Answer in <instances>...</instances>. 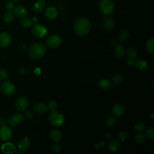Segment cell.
Returning <instances> with one entry per match:
<instances>
[{"label":"cell","instance_id":"obj_1","mask_svg":"<svg viewBox=\"0 0 154 154\" xmlns=\"http://www.w3.org/2000/svg\"><path fill=\"white\" fill-rule=\"evenodd\" d=\"M73 28L77 35L84 36L90 32L91 29V23L90 20L85 17H79L75 20L73 25Z\"/></svg>","mask_w":154,"mask_h":154},{"label":"cell","instance_id":"obj_2","mask_svg":"<svg viewBox=\"0 0 154 154\" xmlns=\"http://www.w3.org/2000/svg\"><path fill=\"white\" fill-rule=\"evenodd\" d=\"M47 48L42 43H32L28 49L29 55L34 59H40L46 54Z\"/></svg>","mask_w":154,"mask_h":154},{"label":"cell","instance_id":"obj_3","mask_svg":"<svg viewBox=\"0 0 154 154\" xmlns=\"http://www.w3.org/2000/svg\"><path fill=\"white\" fill-rule=\"evenodd\" d=\"M99 10L103 15L112 14L116 8L114 2L112 0H101L99 5Z\"/></svg>","mask_w":154,"mask_h":154},{"label":"cell","instance_id":"obj_4","mask_svg":"<svg viewBox=\"0 0 154 154\" xmlns=\"http://www.w3.org/2000/svg\"><path fill=\"white\" fill-rule=\"evenodd\" d=\"M48 119L51 124L55 126H60L64 122V116L56 111H51L49 115Z\"/></svg>","mask_w":154,"mask_h":154},{"label":"cell","instance_id":"obj_5","mask_svg":"<svg viewBox=\"0 0 154 154\" xmlns=\"http://www.w3.org/2000/svg\"><path fill=\"white\" fill-rule=\"evenodd\" d=\"M32 32L37 38H43L48 33V29L46 26L42 23H35L32 28Z\"/></svg>","mask_w":154,"mask_h":154},{"label":"cell","instance_id":"obj_6","mask_svg":"<svg viewBox=\"0 0 154 154\" xmlns=\"http://www.w3.org/2000/svg\"><path fill=\"white\" fill-rule=\"evenodd\" d=\"M29 105L28 99L24 96L19 97L15 102L16 109L19 112L25 111Z\"/></svg>","mask_w":154,"mask_h":154},{"label":"cell","instance_id":"obj_7","mask_svg":"<svg viewBox=\"0 0 154 154\" xmlns=\"http://www.w3.org/2000/svg\"><path fill=\"white\" fill-rule=\"evenodd\" d=\"M63 42V38L58 35H52L48 37L46 40L47 46L51 48L54 49L58 47Z\"/></svg>","mask_w":154,"mask_h":154},{"label":"cell","instance_id":"obj_8","mask_svg":"<svg viewBox=\"0 0 154 154\" xmlns=\"http://www.w3.org/2000/svg\"><path fill=\"white\" fill-rule=\"evenodd\" d=\"M1 92L5 95H13L16 92V87L10 81H5L1 85Z\"/></svg>","mask_w":154,"mask_h":154},{"label":"cell","instance_id":"obj_9","mask_svg":"<svg viewBox=\"0 0 154 154\" xmlns=\"http://www.w3.org/2000/svg\"><path fill=\"white\" fill-rule=\"evenodd\" d=\"M137 57V50L134 47H129L126 51L127 63L129 66H133Z\"/></svg>","mask_w":154,"mask_h":154},{"label":"cell","instance_id":"obj_10","mask_svg":"<svg viewBox=\"0 0 154 154\" xmlns=\"http://www.w3.org/2000/svg\"><path fill=\"white\" fill-rule=\"evenodd\" d=\"M12 11L15 16L20 19L26 17L28 14V10L26 8V7L20 5L14 6Z\"/></svg>","mask_w":154,"mask_h":154},{"label":"cell","instance_id":"obj_11","mask_svg":"<svg viewBox=\"0 0 154 154\" xmlns=\"http://www.w3.org/2000/svg\"><path fill=\"white\" fill-rule=\"evenodd\" d=\"M24 120V116L20 113H15L13 114L10 119L9 123L12 126H17L21 124Z\"/></svg>","mask_w":154,"mask_h":154},{"label":"cell","instance_id":"obj_12","mask_svg":"<svg viewBox=\"0 0 154 154\" xmlns=\"http://www.w3.org/2000/svg\"><path fill=\"white\" fill-rule=\"evenodd\" d=\"M11 43V37L8 32L0 33V46L2 48L8 47Z\"/></svg>","mask_w":154,"mask_h":154},{"label":"cell","instance_id":"obj_13","mask_svg":"<svg viewBox=\"0 0 154 154\" xmlns=\"http://www.w3.org/2000/svg\"><path fill=\"white\" fill-rule=\"evenodd\" d=\"M12 137L11 129L6 126H2L0 128V139L3 141L9 140Z\"/></svg>","mask_w":154,"mask_h":154},{"label":"cell","instance_id":"obj_14","mask_svg":"<svg viewBox=\"0 0 154 154\" xmlns=\"http://www.w3.org/2000/svg\"><path fill=\"white\" fill-rule=\"evenodd\" d=\"M133 66L141 71H146L149 69V64L147 61L143 58H138L135 60Z\"/></svg>","mask_w":154,"mask_h":154},{"label":"cell","instance_id":"obj_15","mask_svg":"<svg viewBox=\"0 0 154 154\" xmlns=\"http://www.w3.org/2000/svg\"><path fill=\"white\" fill-rule=\"evenodd\" d=\"M126 111L125 106L122 103H117L114 105L112 108V113L116 117L122 116Z\"/></svg>","mask_w":154,"mask_h":154},{"label":"cell","instance_id":"obj_16","mask_svg":"<svg viewBox=\"0 0 154 154\" xmlns=\"http://www.w3.org/2000/svg\"><path fill=\"white\" fill-rule=\"evenodd\" d=\"M37 22V19L35 17H23L20 21V25L25 28H28L32 26L34 24Z\"/></svg>","mask_w":154,"mask_h":154},{"label":"cell","instance_id":"obj_17","mask_svg":"<svg viewBox=\"0 0 154 154\" xmlns=\"http://www.w3.org/2000/svg\"><path fill=\"white\" fill-rule=\"evenodd\" d=\"M103 28L107 31H112L115 25V22L114 20L110 16H106L104 18L103 20Z\"/></svg>","mask_w":154,"mask_h":154},{"label":"cell","instance_id":"obj_18","mask_svg":"<svg viewBox=\"0 0 154 154\" xmlns=\"http://www.w3.org/2000/svg\"><path fill=\"white\" fill-rule=\"evenodd\" d=\"M16 150L15 145L11 143H6L1 146V151L5 154H13Z\"/></svg>","mask_w":154,"mask_h":154},{"label":"cell","instance_id":"obj_19","mask_svg":"<svg viewBox=\"0 0 154 154\" xmlns=\"http://www.w3.org/2000/svg\"><path fill=\"white\" fill-rule=\"evenodd\" d=\"M120 148V141L117 139H112L108 143V149L111 153H117Z\"/></svg>","mask_w":154,"mask_h":154},{"label":"cell","instance_id":"obj_20","mask_svg":"<svg viewBox=\"0 0 154 154\" xmlns=\"http://www.w3.org/2000/svg\"><path fill=\"white\" fill-rule=\"evenodd\" d=\"M50 138L55 143L60 142L62 139V133L61 132L57 129H51L49 132Z\"/></svg>","mask_w":154,"mask_h":154},{"label":"cell","instance_id":"obj_21","mask_svg":"<svg viewBox=\"0 0 154 154\" xmlns=\"http://www.w3.org/2000/svg\"><path fill=\"white\" fill-rule=\"evenodd\" d=\"M30 146V140L27 137L21 138L17 143V147L19 150L25 152Z\"/></svg>","mask_w":154,"mask_h":154},{"label":"cell","instance_id":"obj_22","mask_svg":"<svg viewBox=\"0 0 154 154\" xmlns=\"http://www.w3.org/2000/svg\"><path fill=\"white\" fill-rule=\"evenodd\" d=\"M33 109L35 112L37 114H44L48 112V106L46 104L41 102L36 103L34 106Z\"/></svg>","mask_w":154,"mask_h":154},{"label":"cell","instance_id":"obj_23","mask_svg":"<svg viewBox=\"0 0 154 154\" xmlns=\"http://www.w3.org/2000/svg\"><path fill=\"white\" fill-rule=\"evenodd\" d=\"M45 14L47 18L49 19H54L58 16V10L55 7L50 6L46 9Z\"/></svg>","mask_w":154,"mask_h":154},{"label":"cell","instance_id":"obj_24","mask_svg":"<svg viewBox=\"0 0 154 154\" xmlns=\"http://www.w3.org/2000/svg\"><path fill=\"white\" fill-rule=\"evenodd\" d=\"M97 85L102 90H109L112 87V82L107 79H101L99 81Z\"/></svg>","mask_w":154,"mask_h":154},{"label":"cell","instance_id":"obj_25","mask_svg":"<svg viewBox=\"0 0 154 154\" xmlns=\"http://www.w3.org/2000/svg\"><path fill=\"white\" fill-rule=\"evenodd\" d=\"M46 7V3L44 0H37L33 5V10L35 13H42Z\"/></svg>","mask_w":154,"mask_h":154},{"label":"cell","instance_id":"obj_26","mask_svg":"<svg viewBox=\"0 0 154 154\" xmlns=\"http://www.w3.org/2000/svg\"><path fill=\"white\" fill-rule=\"evenodd\" d=\"M125 54V49L121 44L117 45L114 49V55L117 58H122Z\"/></svg>","mask_w":154,"mask_h":154},{"label":"cell","instance_id":"obj_27","mask_svg":"<svg viewBox=\"0 0 154 154\" xmlns=\"http://www.w3.org/2000/svg\"><path fill=\"white\" fill-rule=\"evenodd\" d=\"M129 36H130V33L129 31L127 29H123L119 33L117 37V40L119 42L124 43L128 40Z\"/></svg>","mask_w":154,"mask_h":154},{"label":"cell","instance_id":"obj_28","mask_svg":"<svg viewBox=\"0 0 154 154\" xmlns=\"http://www.w3.org/2000/svg\"><path fill=\"white\" fill-rule=\"evenodd\" d=\"M14 19V15L11 10H7L3 16V20L6 23H11Z\"/></svg>","mask_w":154,"mask_h":154},{"label":"cell","instance_id":"obj_29","mask_svg":"<svg viewBox=\"0 0 154 154\" xmlns=\"http://www.w3.org/2000/svg\"><path fill=\"white\" fill-rule=\"evenodd\" d=\"M135 142L138 144H142L146 141V136L142 132L138 133L134 137Z\"/></svg>","mask_w":154,"mask_h":154},{"label":"cell","instance_id":"obj_30","mask_svg":"<svg viewBox=\"0 0 154 154\" xmlns=\"http://www.w3.org/2000/svg\"><path fill=\"white\" fill-rule=\"evenodd\" d=\"M117 119L114 116H109L106 120V125L108 127H113L117 124Z\"/></svg>","mask_w":154,"mask_h":154},{"label":"cell","instance_id":"obj_31","mask_svg":"<svg viewBox=\"0 0 154 154\" xmlns=\"http://www.w3.org/2000/svg\"><path fill=\"white\" fill-rule=\"evenodd\" d=\"M146 49L150 54H151L152 55L154 54V39L153 38L150 39L147 42Z\"/></svg>","mask_w":154,"mask_h":154},{"label":"cell","instance_id":"obj_32","mask_svg":"<svg viewBox=\"0 0 154 154\" xmlns=\"http://www.w3.org/2000/svg\"><path fill=\"white\" fill-rule=\"evenodd\" d=\"M122 81H123V77L121 75H119V74L114 75L111 79L112 84H114L115 85H119L120 83H122Z\"/></svg>","mask_w":154,"mask_h":154},{"label":"cell","instance_id":"obj_33","mask_svg":"<svg viewBox=\"0 0 154 154\" xmlns=\"http://www.w3.org/2000/svg\"><path fill=\"white\" fill-rule=\"evenodd\" d=\"M128 138H129V134L127 131L125 130L121 131L118 134V140L119 141H124L127 140Z\"/></svg>","mask_w":154,"mask_h":154},{"label":"cell","instance_id":"obj_34","mask_svg":"<svg viewBox=\"0 0 154 154\" xmlns=\"http://www.w3.org/2000/svg\"><path fill=\"white\" fill-rule=\"evenodd\" d=\"M134 130L137 133H141V132H143L145 130V126L143 123L138 122L134 125Z\"/></svg>","mask_w":154,"mask_h":154},{"label":"cell","instance_id":"obj_35","mask_svg":"<svg viewBox=\"0 0 154 154\" xmlns=\"http://www.w3.org/2000/svg\"><path fill=\"white\" fill-rule=\"evenodd\" d=\"M145 136L150 140H153L154 138V128L153 127L148 128L145 131Z\"/></svg>","mask_w":154,"mask_h":154},{"label":"cell","instance_id":"obj_36","mask_svg":"<svg viewBox=\"0 0 154 154\" xmlns=\"http://www.w3.org/2000/svg\"><path fill=\"white\" fill-rule=\"evenodd\" d=\"M8 72L7 71L2 68L0 69V80L4 81L8 78Z\"/></svg>","mask_w":154,"mask_h":154},{"label":"cell","instance_id":"obj_37","mask_svg":"<svg viewBox=\"0 0 154 154\" xmlns=\"http://www.w3.org/2000/svg\"><path fill=\"white\" fill-rule=\"evenodd\" d=\"M61 150V146L58 143H55L52 146V151L55 153H58L60 152Z\"/></svg>","mask_w":154,"mask_h":154},{"label":"cell","instance_id":"obj_38","mask_svg":"<svg viewBox=\"0 0 154 154\" xmlns=\"http://www.w3.org/2000/svg\"><path fill=\"white\" fill-rule=\"evenodd\" d=\"M48 109H49L51 111H55L57 108V103L55 100H51L48 104Z\"/></svg>","mask_w":154,"mask_h":154},{"label":"cell","instance_id":"obj_39","mask_svg":"<svg viewBox=\"0 0 154 154\" xmlns=\"http://www.w3.org/2000/svg\"><path fill=\"white\" fill-rule=\"evenodd\" d=\"M5 8L7 10H13V9L14 8V5L13 4V2H12L11 1H8L7 2L6 4H5Z\"/></svg>","mask_w":154,"mask_h":154},{"label":"cell","instance_id":"obj_40","mask_svg":"<svg viewBox=\"0 0 154 154\" xmlns=\"http://www.w3.org/2000/svg\"><path fill=\"white\" fill-rule=\"evenodd\" d=\"M25 117L27 119H31L33 117V114L31 111H26L25 114Z\"/></svg>","mask_w":154,"mask_h":154},{"label":"cell","instance_id":"obj_41","mask_svg":"<svg viewBox=\"0 0 154 154\" xmlns=\"http://www.w3.org/2000/svg\"><path fill=\"white\" fill-rule=\"evenodd\" d=\"M13 2H20L21 0H12Z\"/></svg>","mask_w":154,"mask_h":154},{"label":"cell","instance_id":"obj_42","mask_svg":"<svg viewBox=\"0 0 154 154\" xmlns=\"http://www.w3.org/2000/svg\"><path fill=\"white\" fill-rule=\"evenodd\" d=\"M2 123V119L0 117V125H1Z\"/></svg>","mask_w":154,"mask_h":154},{"label":"cell","instance_id":"obj_43","mask_svg":"<svg viewBox=\"0 0 154 154\" xmlns=\"http://www.w3.org/2000/svg\"><path fill=\"white\" fill-rule=\"evenodd\" d=\"M151 116H151L150 117H151V118H153V114H152V115H151Z\"/></svg>","mask_w":154,"mask_h":154},{"label":"cell","instance_id":"obj_44","mask_svg":"<svg viewBox=\"0 0 154 154\" xmlns=\"http://www.w3.org/2000/svg\"><path fill=\"white\" fill-rule=\"evenodd\" d=\"M0 140H1V139H0Z\"/></svg>","mask_w":154,"mask_h":154}]
</instances>
